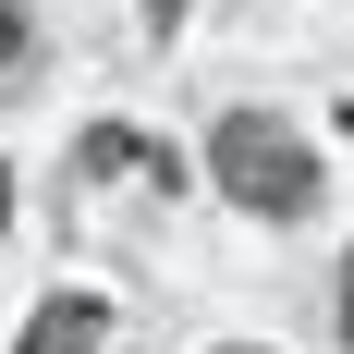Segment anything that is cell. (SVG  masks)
<instances>
[{"label": "cell", "mask_w": 354, "mask_h": 354, "mask_svg": "<svg viewBox=\"0 0 354 354\" xmlns=\"http://www.w3.org/2000/svg\"><path fill=\"white\" fill-rule=\"evenodd\" d=\"M208 171H220V196L257 208V220H306V208H318V159H306V135L269 122V110H232V122H220V135H208Z\"/></svg>", "instance_id": "1"}, {"label": "cell", "mask_w": 354, "mask_h": 354, "mask_svg": "<svg viewBox=\"0 0 354 354\" xmlns=\"http://www.w3.org/2000/svg\"><path fill=\"white\" fill-rule=\"evenodd\" d=\"M73 171H86V183H183V159L147 147L135 122H86V135H73Z\"/></svg>", "instance_id": "2"}, {"label": "cell", "mask_w": 354, "mask_h": 354, "mask_svg": "<svg viewBox=\"0 0 354 354\" xmlns=\"http://www.w3.org/2000/svg\"><path fill=\"white\" fill-rule=\"evenodd\" d=\"M98 342H110V306H98V293H49V306L25 318V354H98Z\"/></svg>", "instance_id": "3"}, {"label": "cell", "mask_w": 354, "mask_h": 354, "mask_svg": "<svg viewBox=\"0 0 354 354\" xmlns=\"http://www.w3.org/2000/svg\"><path fill=\"white\" fill-rule=\"evenodd\" d=\"M0 86H25V12L0 0Z\"/></svg>", "instance_id": "4"}, {"label": "cell", "mask_w": 354, "mask_h": 354, "mask_svg": "<svg viewBox=\"0 0 354 354\" xmlns=\"http://www.w3.org/2000/svg\"><path fill=\"white\" fill-rule=\"evenodd\" d=\"M342 330H354V257H342Z\"/></svg>", "instance_id": "5"}, {"label": "cell", "mask_w": 354, "mask_h": 354, "mask_svg": "<svg viewBox=\"0 0 354 354\" xmlns=\"http://www.w3.org/2000/svg\"><path fill=\"white\" fill-rule=\"evenodd\" d=\"M0 232H12V171H0Z\"/></svg>", "instance_id": "6"}, {"label": "cell", "mask_w": 354, "mask_h": 354, "mask_svg": "<svg viewBox=\"0 0 354 354\" xmlns=\"http://www.w3.org/2000/svg\"><path fill=\"white\" fill-rule=\"evenodd\" d=\"M220 354H257V342H220Z\"/></svg>", "instance_id": "7"}]
</instances>
